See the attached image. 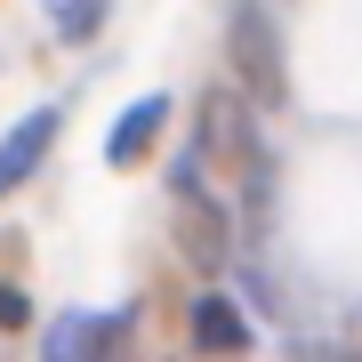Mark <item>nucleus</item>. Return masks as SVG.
I'll use <instances>...</instances> for the list:
<instances>
[{"label":"nucleus","instance_id":"f257e3e1","mask_svg":"<svg viewBox=\"0 0 362 362\" xmlns=\"http://www.w3.org/2000/svg\"><path fill=\"white\" fill-rule=\"evenodd\" d=\"M226 73L258 113H282L290 105V73H282V40H274L258 0H233V33H226Z\"/></svg>","mask_w":362,"mask_h":362},{"label":"nucleus","instance_id":"f03ea898","mask_svg":"<svg viewBox=\"0 0 362 362\" xmlns=\"http://www.w3.org/2000/svg\"><path fill=\"white\" fill-rule=\"evenodd\" d=\"M177 250H185L202 274H226V258H233V209H226V194H209V185H177Z\"/></svg>","mask_w":362,"mask_h":362},{"label":"nucleus","instance_id":"7ed1b4c3","mask_svg":"<svg viewBox=\"0 0 362 362\" xmlns=\"http://www.w3.org/2000/svg\"><path fill=\"white\" fill-rule=\"evenodd\" d=\"M57 129H65V105H40V113H25L8 137H0V202L16 194V185L33 177L40 161H49V145H57Z\"/></svg>","mask_w":362,"mask_h":362},{"label":"nucleus","instance_id":"20e7f679","mask_svg":"<svg viewBox=\"0 0 362 362\" xmlns=\"http://www.w3.org/2000/svg\"><path fill=\"white\" fill-rule=\"evenodd\" d=\"M250 338H258V330H250V314L233 306L226 290H209L194 306V354H250Z\"/></svg>","mask_w":362,"mask_h":362},{"label":"nucleus","instance_id":"39448f33","mask_svg":"<svg viewBox=\"0 0 362 362\" xmlns=\"http://www.w3.org/2000/svg\"><path fill=\"white\" fill-rule=\"evenodd\" d=\"M161 129H169V97H137L129 113L113 121V137H105V161H113V169H137L145 145H153Z\"/></svg>","mask_w":362,"mask_h":362},{"label":"nucleus","instance_id":"423d86ee","mask_svg":"<svg viewBox=\"0 0 362 362\" xmlns=\"http://www.w3.org/2000/svg\"><path fill=\"white\" fill-rule=\"evenodd\" d=\"M49 16H57V33L81 49V40H97V25H105V0H49Z\"/></svg>","mask_w":362,"mask_h":362},{"label":"nucleus","instance_id":"0eeeda50","mask_svg":"<svg viewBox=\"0 0 362 362\" xmlns=\"http://www.w3.org/2000/svg\"><path fill=\"white\" fill-rule=\"evenodd\" d=\"M25 322H33V298L16 282H0V330H25Z\"/></svg>","mask_w":362,"mask_h":362}]
</instances>
